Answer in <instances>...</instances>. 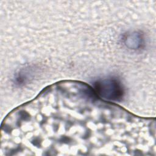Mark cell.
Listing matches in <instances>:
<instances>
[{"label":"cell","mask_w":156,"mask_h":156,"mask_svg":"<svg viewBox=\"0 0 156 156\" xmlns=\"http://www.w3.org/2000/svg\"><path fill=\"white\" fill-rule=\"evenodd\" d=\"M147 122L77 81L55 83L5 118L1 141L14 155H137Z\"/></svg>","instance_id":"6da1fadb"},{"label":"cell","mask_w":156,"mask_h":156,"mask_svg":"<svg viewBox=\"0 0 156 156\" xmlns=\"http://www.w3.org/2000/svg\"><path fill=\"white\" fill-rule=\"evenodd\" d=\"M96 93L99 96L103 95L107 97H110V99H116L119 93H121L120 87L116 82L112 80H106L98 83L96 88Z\"/></svg>","instance_id":"7a4b0ae2"}]
</instances>
